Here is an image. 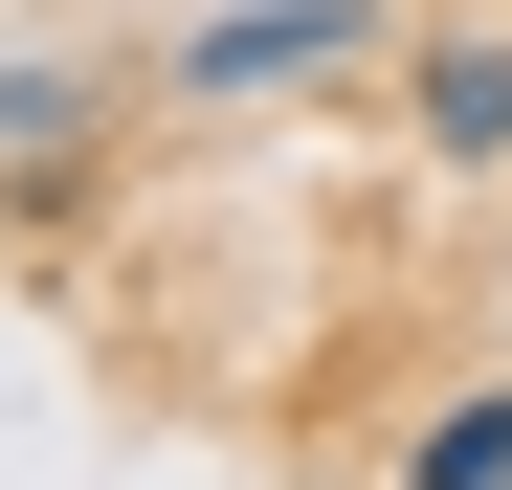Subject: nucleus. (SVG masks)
Here are the masks:
<instances>
[{
  "mask_svg": "<svg viewBox=\"0 0 512 490\" xmlns=\"http://www.w3.org/2000/svg\"><path fill=\"white\" fill-rule=\"evenodd\" d=\"M357 45H379V0H223V23L179 45V90L245 112V90H312V67H357Z\"/></svg>",
  "mask_w": 512,
  "mask_h": 490,
  "instance_id": "nucleus-1",
  "label": "nucleus"
},
{
  "mask_svg": "<svg viewBox=\"0 0 512 490\" xmlns=\"http://www.w3.org/2000/svg\"><path fill=\"white\" fill-rule=\"evenodd\" d=\"M423 156H446V179L512 156V23H490V45H423Z\"/></svg>",
  "mask_w": 512,
  "mask_h": 490,
  "instance_id": "nucleus-3",
  "label": "nucleus"
},
{
  "mask_svg": "<svg viewBox=\"0 0 512 490\" xmlns=\"http://www.w3.org/2000/svg\"><path fill=\"white\" fill-rule=\"evenodd\" d=\"M401 490H512V401H446V424H423V468Z\"/></svg>",
  "mask_w": 512,
  "mask_h": 490,
  "instance_id": "nucleus-4",
  "label": "nucleus"
},
{
  "mask_svg": "<svg viewBox=\"0 0 512 490\" xmlns=\"http://www.w3.org/2000/svg\"><path fill=\"white\" fill-rule=\"evenodd\" d=\"M90 134H112V90H90V67H0V201H23V223H67V201H90Z\"/></svg>",
  "mask_w": 512,
  "mask_h": 490,
  "instance_id": "nucleus-2",
  "label": "nucleus"
}]
</instances>
